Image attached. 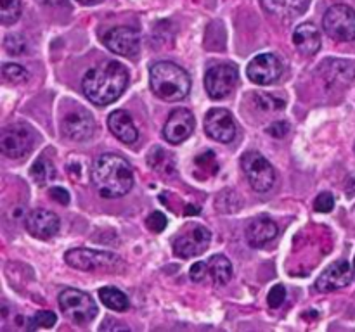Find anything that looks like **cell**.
Listing matches in <instances>:
<instances>
[{"mask_svg":"<svg viewBox=\"0 0 355 332\" xmlns=\"http://www.w3.org/2000/svg\"><path fill=\"white\" fill-rule=\"evenodd\" d=\"M238 68L231 62H220L208 68L205 75V89L210 99L222 100L231 95L238 86Z\"/></svg>","mask_w":355,"mask_h":332,"instance_id":"obj_7","label":"cell"},{"mask_svg":"<svg viewBox=\"0 0 355 332\" xmlns=\"http://www.w3.org/2000/svg\"><path fill=\"white\" fill-rule=\"evenodd\" d=\"M270 14L286 19H295L309 9L311 0H262Z\"/></svg>","mask_w":355,"mask_h":332,"instance_id":"obj_21","label":"cell"},{"mask_svg":"<svg viewBox=\"0 0 355 332\" xmlns=\"http://www.w3.org/2000/svg\"><path fill=\"white\" fill-rule=\"evenodd\" d=\"M194 124H196L194 114L189 109H186V107H180V109L170 113L168 120H166L165 127H163V137L170 144L177 145L191 137V133L194 131Z\"/></svg>","mask_w":355,"mask_h":332,"instance_id":"obj_15","label":"cell"},{"mask_svg":"<svg viewBox=\"0 0 355 332\" xmlns=\"http://www.w3.org/2000/svg\"><path fill=\"white\" fill-rule=\"evenodd\" d=\"M277 232L279 228H277L276 221L262 214L250 221V225L246 227V239L252 248H263L277 237Z\"/></svg>","mask_w":355,"mask_h":332,"instance_id":"obj_18","label":"cell"},{"mask_svg":"<svg viewBox=\"0 0 355 332\" xmlns=\"http://www.w3.org/2000/svg\"><path fill=\"white\" fill-rule=\"evenodd\" d=\"M335 208V196L331 192H321L314 201V210L318 213H329Z\"/></svg>","mask_w":355,"mask_h":332,"instance_id":"obj_31","label":"cell"},{"mask_svg":"<svg viewBox=\"0 0 355 332\" xmlns=\"http://www.w3.org/2000/svg\"><path fill=\"white\" fill-rule=\"evenodd\" d=\"M255 100L257 104H259L260 109H266V111H272V109H283L284 107V102L283 100H277L274 99L272 95H269V93H255Z\"/></svg>","mask_w":355,"mask_h":332,"instance_id":"obj_30","label":"cell"},{"mask_svg":"<svg viewBox=\"0 0 355 332\" xmlns=\"http://www.w3.org/2000/svg\"><path fill=\"white\" fill-rule=\"evenodd\" d=\"M30 173L38 185H45V183L51 182V180L55 176L54 166H52V163L49 161L47 158H38L37 161L31 165Z\"/></svg>","mask_w":355,"mask_h":332,"instance_id":"obj_24","label":"cell"},{"mask_svg":"<svg viewBox=\"0 0 355 332\" xmlns=\"http://www.w3.org/2000/svg\"><path fill=\"white\" fill-rule=\"evenodd\" d=\"M241 168L250 185L257 192H266V190L272 189L274 182H276V173H274L272 165L259 151L245 152L241 158Z\"/></svg>","mask_w":355,"mask_h":332,"instance_id":"obj_8","label":"cell"},{"mask_svg":"<svg viewBox=\"0 0 355 332\" xmlns=\"http://www.w3.org/2000/svg\"><path fill=\"white\" fill-rule=\"evenodd\" d=\"M284 299H286V289H284V286L277 284L270 289L269 296H267V304L270 308H279L284 303Z\"/></svg>","mask_w":355,"mask_h":332,"instance_id":"obj_33","label":"cell"},{"mask_svg":"<svg viewBox=\"0 0 355 332\" xmlns=\"http://www.w3.org/2000/svg\"><path fill=\"white\" fill-rule=\"evenodd\" d=\"M210 241L211 234L207 227L193 225V227H187L182 234L177 235V239L173 241V252L184 259L194 258V256H200L207 251Z\"/></svg>","mask_w":355,"mask_h":332,"instance_id":"obj_10","label":"cell"},{"mask_svg":"<svg viewBox=\"0 0 355 332\" xmlns=\"http://www.w3.org/2000/svg\"><path fill=\"white\" fill-rule=\"evenodd\" d=\"M37 133L28 123H10L0 131V151L10 159L24 158L33 149Z\"/></svg>","mask_w":355,"mask_h":332,"instance_id":"obj_4","label":"cell"},{"mask_svg":"<svg viewBox=\"0 0 355 332\" xmlns=\"http://www.w3.org/2000/svg\"><path fill=\"white\" fill-rule=\"evenodd\" d=\"M61 131L66 138L75 142L89 140L96 131V121L92 114L85 109L69 111L61 120Z\"/></svg>","mask_w":355,"mask_h":332,"instance_id":"obj_14","label":"cell"},{"mask_svg":"<svg viewBox=\"0 0 355 332\" xmlns=\"http://www.w3.org/2000/svg\"><path fill=\"white\" fill-rule=\"evenodd\" d=\"M168 161H173V158L170 156V152H165L162 147L151 149V152H149V156H148L149 166H153V168L158 169V172L166 173L168 169L170 172H173L175 165H173V163H170L168 165Z\"/></svg>","mask_w":355,"mask_h":332,"instance_id":"obj_25","label":"cell"},{"mask_svg":"<svg viewBox=\"0 0 355 332\" xmlns=\"http://www.w3.org/2000/svg\"><path fill=\"white\" fill-rule=\"evenodd\" d=\"M99 299L104 306L110 308V310L113 311H125L128 310V306H130V301H128L127 294L121 293L118 287H111V286L101 287Z\"/></svg>","mask_w":355,"mask_h":332,"instance_id":"obj_23","label":"cell"},{"mask_svg":"<svg viewBox=\"0 0 355 332\" xmlns=\"http://www.w3.org/2000/svg\"><path fill=\"white\" fill-rule=\"evenodd\" d=\"M21 16V0H0V21L9 26Z\"/></svg>","mask_w":355,"mask_h":332,"instance_id":"obj_26","label":"cell"},{"mask_svg":"<svg viewBox=\"0 0 355 332\" xmlns=\"http://www.w3.org/2000/svg\"><path fill=\"white\" fill-rule=\"evenodd\" d=\"M189 275L194 282H203V279H207L208 277V265L203 261L194 263L189 270Z\"/></svg>","mask_w":355,"mask_h":332,"instance_id":"obj_34","label":"cell"},{"mask_svg":"<svg viewBox=\"0 0 355 332\" xmlns=\"http://www.w3.org/2000/svg\"><path fill=\"white\" fill-rule=\"evenodd\" d=\"M49 196L54 201H58L59 204H62V206H66L69 203V192L66 189H62V187H51L49 189Z\"/></svg>","mask_w":355,"mask_h":332,"instance_id":"obj_35","label":"cell"},{"mask_svg":"<svg viewBox=\"0 0 355 332\" xmlns=\"http://www.w3.org/2000/svg\"><path fill=\"white\" fill-rule=\"evenodd\" d=\"M3 47H6V50L9 52V54H23V52L26 50V40L17 33L9 35V37L6 38V42H3Z\"/></svg>","mask_w":355,"mask_h":332,"instance_id":"obj_29","label":"cell"},{"mask_svg":"<svg viewBox=\"0 0 355 332\" xmlns=\"http://www.w3.org/2000/svg\"><path fill=\"white\" fill-rule=\"evenodd\" d=\"M128 82V69L118 61H107L85 73L82 80L83 95L96 106L104 107L123 95Z\"/></svg>","mask_w":355,"mask_h":332,"instance_id":"obj_1","label":"cell"},{"mask_svg":"<svg viewBox=\"0 0 355 332\" xmlns=\"http://www.w3.org/2000/svg\"><path fill=\"white\" fill-rule=\"evenodd\" d=\"M352 279L354 266L345 259H338L333 265H329L328 268L322 270L318 282H315V287L319 289V293H331V290L347 287L352 282Z\"/></svg>","mask_w":355,"mask_h":332,"instance_id":"obj_16","label":"cell"},{"mask_svg":"<svg viewBox=\"0 0 355 332\" xmlns=\"http://www.w3.org/2000/svg\"><path fill=\"white\" fill-rule=\"evenodd\" d=\"M59 308L66 318L76 325L92 322L97 317V304L90 294L80 289H64L58 297Z\"/></svg>","mask_w":355,"mask_h":332,"instance_id":"obj_5","label":"cell"},{"mask_svg":"<svg viewBox=\"0 0 355 332\" xmlns=\"http://www.w3.org/2000/svg\"><path fill=\"white\" fill-rule=\"evenodd\" d=\"M146 223H148L149 230L155 232V234H159V232H163L166 228L168 220H166V216L162 211H153L148 216V220H146Z\"/></svg>","mask_w":355,"mask_h":332,"instance_id":"obj_32","label":"cell"},{"mask_svg":"<svg viewBox=\"0 0 355 332\" xmlns=\"http://www.w3.org/2000/svg\"><path fill=\"white\" fill-rule=\"evenodd\" d=\"M107 127L110 131L123 144H134L139 137L137 127L130 114L123 109H116L107 116Z\"/></svg>","mask_w":355,"mask_h":332,"instance_id":"obj_19","label":"cell"},{"mask_svg":"<svg viewBox=\"0 0 355 332\" xmlns=\"http://www.w3.org/2000/svg\"><path fill=\"white\" fill-rule=\"evenodd\" d=\"M281 73H283V64H281L279 57L269 54V52L255 55L246 68L250 82H253L255 85H270V83L277 82Z\"/></svg>","mask_w":355,"mask_h":332,"instance_id":"obj_13","label":"cell"},{"mask_svg":"<svg viewBox=\"0 0 355 332\" xmlns=\"http://www.w3.org/2000/svg\"><path fill=\"white\" fill-rule=\"evenodd\" d=\"M205 131H207V135L211 140L220 142V144H229V142L234 140L238 124H236V120L227 109L214 107L205 116Z\"/></svg>","mask_w":355,"mask_h":332,"instance_id":"obj_11","label":"cell"},{"mask_svg":"<svg viewBox=\"0 0 355 332\" xmlns=\"http://www.w3.org/2000/svg\"><path fill=\"white\" fill-rule=\"evenodd\" d=\"M64 261L71 268L80 270V272H94V270H107L120 263V258L113 252L107 251H94L87 248H75L66 251Z\"/></svg>","mask_w":355,"mask_h":332,"instance_id":"obj_9","label":"cell"},{"mask_svg":"<svg viewBox=\"0 0 355 332\" xmlns=\"http://www.w3.org/2000/svg\"><path fill=\"white\" fill-rule=\"evenodd\" d=\"M103 44L114 54L134 57L141 48V35L132 26H116L103 35Z\"/></svg>","mask_w":355,"mask_h":332,"instance_id":"obj_12","label":"cell"},{"mask_svg":"<svg viewBox=\"0 0 355 332\" xmlns=\"http://www.w3.org/2000/svg\"><path fill=\"white\" fill-rule=\"evenodd\" d=\"M208 265V275L211 277L217 286H225L232 277V263L229 261L227 256L224 255H214L207 261Z\"/></svg>","mask_w":355,"mask_h":332,"instance_id":"obj_22","label":"cell"},{"mask_svg":"<svg viewBox=\"0 0 355 332\" xmlns=\"http://www.w3.org/2000/svg\"><path fill=\"white\" fill-rule=\"evenodd\" d=\"M58 322V317H55L54 311H49V310H42L37 311L33 317L30 318V324H28V329L35 331V329H51L52 325Z\"/></svg>","mask_w":355,"mask_h":332,"instance_id":"obj_28","label":"cell"},{"mask_svg":"<svg viewBox=\"0 0 355 332\" xmlns=\"http://www.w3.org/2000/svg\"><path fill=\"white\" fill-rule=\"evenodd\" d=\"M149 86L158 99L177 102L186 99L191 90V78L184 68L170 61H159L151 66Z\"/></svg>","mask_w":355,"mask_h":332,"instance_id":"obj_3","label":"cell"},{"mask_svg":"<svg viewBox=\"0 0 355 332\" xmlns=\"http://www.w3.org/2000/svg\"><path fill=\"white\" fill-rule=\"evenodd\" d=\"M2 75L10 83H24L30 78L26 68H23L21 64H16V62H6L2 66Z\"/></svg>","mask_w":355,"mask_h":332,"instance_id":"obj_27","label":"cell"},{"mask_svg":"<svg viewBox=\"0 0 355 332\" xmlns=\"http://www.w3.org/2000/svg\"><path fill=\"white\" fill-rule=\"evenodd\" d=\"M28 234L35 239H51L61 228V220L54 211L49 210H33L28 213L24 221Z\"/></svg>","mask_w":355,"mask_h":332,"instance_id":"obj_17","label":"cell"},{"mask_svg":"<svg viewBox=\"0 0 355 332\" xmlns=\"http://www.w3.org/2000/svg\"><path fill=\"white\" fill-rule=\"evenodd\" d=\"M354 151H355V144H354Z\"/></svg>","mask_w":355,"mask_h":332,"instance_id":"obj_40","label":"cell"},{"mask_svg":"<svg viewBox=\"0 0 355 332\" xmlns=\"http://www.w3.org/2000/svg\"><path fill=\"white\" fill-rule=\"evenodd\" d=\"M94 187L104 199H118L128 194L134 187V169L130 163L118 154H101L94 161L92 172Z\"/></svg>","mask_w":355,"mask_h":332,"instance_id":"obj_2","label":"cell"},{"mask_svg":"<svg viewBox=\"0 0 355 332\" xmlns=\"http://www.w3.org/2000/svg\"><path fill=\"white\" fill-rule=\"evenodd\" d=\"M76 2H80L82 6H96V3L103 2V0H76Z\"/></svg>","mask_w":355,"mask_h":332,"instance_id":"obj_38","label":"cell"},{"mask_svg":"<svg viewBox=\"0 0 355 332\" xmlns=\"http://www.w3.org/2000/svg\"><path fill=\"white\" fill-rule=\"evenodd\" d=\"M354 279H355V259H354Z\"/></svg>","mask_w":355,"mask_h":332,"instance_id":"obj_39","label":"cell"},{"mask_svg":"<svg viewBox=\"0 0 355 332\" xmlns=\"http://www.w3.org/2000/svg\"><path fill=\"white\" fill-rule=\"evenodd\" d=\"M45 6H64L66 0H40Z\"/></svg>","mask_w":355,"mask_h":332,"instance_id":"obj_37","label":"cell"},{"mask_svg":"<svg viewBox=\"0 0 355 332\" xmlns=\"http://www.w3.org/2000/svg\"><path fill=\"white\" fill-rule=\"evenodd\" d=\"M267 131H269L272 137H284V135L290 131V127H288L286 121H277V123H272L269 128H267Z\"/></svg>","mask_w":355,"mask_h":332,"instance_id":"obj_36","label":"cell"},{"mask_svg":"<svg viewBox=\"0 0 355 332\" xmlns=\"http://www.w3.org/2000/svg\"><path fill=\"white\" fill-rule=\"evenodd\" d=\"M322 30L336 42L355 40V10L343 3L329 7L322 17Z\"/></svg>","mask_w":355,"mask_h":332,"instance_id":"obj_6","label":"cell"},{"mask_svg":"<svg viewBox=\"0 0 355 332\" xmlns=\"http://www.w3.org/2000/svg\"><path fill=\"white\" fill-rule=\"evenodd\" d=\"M293 44L304 55H314L321 48V33L314 23H302L293 31Z\"/></svg>","mask_w":355,"mask_h":332,"instance_id":"obj_20","label":"cell"}]
</instances>
